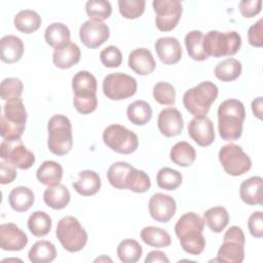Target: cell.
<instances>
[{
    "mask_svg": "<svg viewBox=\"0 0 263 263\" xmlns=\"http://www.w3.org/2000/svg\"><path fill=\"white\" fill-rule=\"evenodd\" d=\"M203 228V219L196 213L189 212L179 218L175 225V233L186 253L197 256L203 252L205 248Z\"/></svg>",
    "mask_w": 263,
    "mask_h": 263,
    "instance_id": "obj_1",
    "label": "cell"
},
{
    "mask_svg": "<svg viewBox=\"0 0 263 263\" xmlns=\"http://www.w3.org/2000/svg\"><path fill=\"white\" fill-rule=\"evenodd\" d=\"M246 118L243 104L236 99L222 102L218 108V130L225 141H235L242 134V123Z\"/></svg>",
    "mask_w": 263,
    "mask_h": 263,
    "instance_id": "obj_2",
    "label": "cell"
},
{
    "mask_svg": "<svg viewBox=\"0 0 263 263\" xmlns=\"http://www.w3.org/2000/svg\"><path fill=\"white\" fill-rule=\"evenodd\" d=\"M73 105L80 114H89L97 109V79L88 71H79L72 78Z\"/></svg>",
    "mask_w": 263,
    "mask_h": 263,
    "instance_id": "obj_3",
    "label": "cell"
},
{
    "mask_svg": "<svg viewBox=\"0 0 263 263\" xmlns=\"http://www.w3.org/2000/svg\"><path fill=\"white\" fill-rule=\"evenodd\" d=\"M27 111L21 98L6 101L1 115V137L3 140L21 139L27 122Z\"/></svg>",
    "mask_w": 263,
    "mask_h": 263,
    "instance_id": "obj_4",
    "label": "cell"
},
{
    "mask_svg": "<svg viewBox=\"0 0 263 263\" xmlns=\"http://www.w3.org/2000/svg\"><path fill=\"white\" fill-rule=\"evenodd\" d=\"M47 147L49 151L58 156L69 153L73 147L72 125L68 117L55 114L47 123Z\"/></svg>",
    "mask_w": 263,
    "mask_h": 263,
    "instance_id": "obj_5",
    "label": "cell"
},
{
    "mask_svg": "<svg viewBox=\"0 0 263 263\" xmlns=\"http://www.w3.org/2000/svg\"><path fill=\"white\" fill-rule=\"evenodd\" d=\"M219 93L218 86L211 81H202L196 86L189 88L183 96L185 109L194 117L204 116L210 111L212 104Z\"/></svg>",
    "mask_w": 263,
    "mask_h": 263,
    "instance_id": "obj_6",
    "label": "cell"
},
{
    "mask_svg": "<svg viewBox=\"0 0 263 263\" xmlns=\"http://www.w3.org/2000/svg\"><path fill=\"white\" fill-rule=\"evenodd\" d=\"M241 46V37L235 31L220 32L212 30L203 35V48L214 58L233 55Z\"/></svg>",
    "mask_w": 263,
    "mask_h": 263,
    "instance_id": "obj_7",
    "label": "cell"
},
{
    "mask_svg": "<svg viewBox=\"0 0 263 263\" xmlns=\"http://www.w3.org/2000/svg\"><path fill=\"white\" fill-rule=\"evenodd\" d=\"M55 235L62 247L70 253L81 251L88 238L85 229L73 216H66L59 221Z\"/></svg>",
    "mask_w": 263,
    "mask_h": 263,
    "instance_id": "obj_8",
    "label": "cell"
},
{
    "mask_svg": "<svg viewBox=\"0 0 263 263\" xmlns=\"http://www.w3.org/2000/svg\"><path fill=\"white\" fill-rule=\"evenodd\" d=\"M103 141L107 147L119 154H130L138 149V136L120 124H111L103 132Z\"/></svg>",
    "mask_w": 263,
    "mask_h": 263,
    "instance_id": "obj_9",
    "label": "cell"
},
{
    "mask_svg": "<svg viewBox=\"0 0 263 263\" xmlns=\"http://www.w3.org/2000/svg\"><path fill=\"white\" fill-rule=\"evenodd\" d=\"M243 231L238 226H231L224 234L223 243L218 250L215 261L225 263H241L245 259Z\"/></svg>",
    "mask_w": 263,
    "mask_h": 263,
    "instance_id": "obj_10",
    "label": "cell"
},
{
    "mask_svg": "<svg viewBox=\"0 0 263 263\" xmlns=\"http://www.w3.org/2000/svg\"><path fill=\"white\" fill-rule=\"evenodd\" d=\"M218 156L224 171L230 176H241L252 167L250 156L236 144L224 145L220 149Z\"/></svg>",
    "mask_w": 263,
    "mask_h": 263,
    "instance_id": "obj_11",
    "label": "cell"
},
{
    "mask_svg": "<svg viewBox=\"0 0 263 263\" xmlns=\"http://www.w3.org/2000/svg\"><path fill=\"white\" fill-rule=\"evenodd\" d=\"M137 80L121 72L110 73L103 80L104 95L113 101L125 100L137 92Z\"/></svg>",
    "mask_w": 263,
    "mask_h": 263,
    "instance_id": "obj_12",
    "label": "cell"
},
{
    "mask_svg": "<svg viewBox=\"0 0 263 263\" xmlns=\"http://www.w3.org/2000/svg\"><path fill=\"white\" fill-rule=\"evenodd\" d=\"M0 157L20 170H28L35 162V155L26 148L21 139L3 140L0 145Z\"/></svg>",
    "mask_w": 263,
    "mask_h": 263,
    "instance_id": "obj_13",
    "label": "cell"
},
{
    "mask_svg": "<svg viewBox=\"0 0 263 263\" xmlns=\"http://www.w3.org/2000/svg\"><path fill=\"white\" fill-rule=\"evenodd\" d=\"M153 9L156 13L155 25L161 32L176 28L182 15V3L179 0H154Z\"/></svg>",
    "mask_w": 263,
    "mask_h": 263,
    "instance_id": "obj_14",
    "label": "cell"
},
{
    "mask_svg": "<svg viewBox=\"0 0 263 263\" xmlns=\"http://www.w3.org/2000/svg\"><path fill=\"white\" fill-rule=\"evenodd\" d=\"M109 36L110 29L103 22L88 20L79 29L80 40L88 48H98L108 40Z\"/></svg>",
    "mask_w": 263,
    "mask_h": 263,
    "instance_id": "obj_15",
    "label": "cell"
},
{
    "mask_svg": "<svg viewBox=\"0 0 263 263\" xmlns=\"http://www.w3.org/2000/svg\"><path fill=\"white\" fill-rule=\"evenodd\" d=\"M149 214L153 220L160 223L168 222L176 214V200L164 193H155L149 200Z\"/></svg>",
    "mask_w": 263,
    "mask_h": 263,
    "instance_id": "obj_16",
    "label": "cell"
},
{
    "mask_svg": "<svg viewBox=\"0 0 263 263\" xmlns=\"http://www.w3.org/2000/svg\"><path fill=\"white\" fill-rule=\"evenodd\" d=\"M190 138L199 146H210L215 141V130L212 120L206 116H197L188 123Z\"/></svg>",
    "mask_w": 263,
    "mask_h": 263,
    "instance_id": "obj_17",
    "label": "cell"
},
{
    "mask_svg": "<svg viewBox=\"0 0 263 263\" xmlns=\"http://www.w3.org/2000/svg\"><path fill=\"white\" fill-rule=\"evenodd\" d=\"M28 243L27 234L13 223L0 226V248L4 251H21Z\"/></svg>",
    "mask_w": 263,
    "mask_h": 263,
    "instance_id": "obj_18",
    "label": "cell"
},
{
    "mask_svg": "<svg viewBox=\"0 0 263 263\" xmlns=\"http://www.w3.org/2000/svg\"><path fill=\"white\" fill-rule=\"evenodd\" d=\"M157 126L164 137H176L182 133L184 127L182 114L176 108H165L158 115Z\"/></svg>",
    "mask_w": 263,
    "mask_h": 263,
    "instance_id": "obj_19",
    "label": "cell"
},
{
    "mask_svg": "<svg viewBox=\"0 0 263 263\" xmlns=\"http://www.w3.org/2000/svg\"><path fill=\"white\" fill-rule=\"evenodd\" d=\"M159 60L165 65L178 63L182 58V47L175 37H160L154 44Z\"/></svg>",
    "mask_w": 263,
    "mask_h": 263,
    "instance_id": "obj_20",
    "label": "cell"
},
{
    "mask_svg": "<svg viewBox=\"0 0 263 263\" xmlns=\"http://www.w3.org/2000/svg\"><path fill=\"white\" fill-rule=\"evenodd\" d=\"M128 67L135 73L141 76H146L154 71L156 63L149 49L145 47H139L129 53Z\"/></svg>",
    "mask_w": 263,
    "mask_h": 263,
    "instance_id": "obj_21",
    "label": "cell"
},
{
    "mask_svg": "<svg viewBox=\"0 0 263 263\" xmlns=\"http://www.w3.org/2000/svg\"><path fill=\"white\" fill-rule=\"evenodd\" d=\"M24 53V43L14 35L3 36L0 40V59L6 64H13L21 60Z\"/></svg>",
    "mask_w": 263,
    "mask_h": 263,
    "instance_id": "obj_22",
    "label": "cell"
},
{
    "mask_svg": "<svg viewBox=\"0 0 263 263\" xmlns=\"http://www.w3.org/2000/svg\"><path fill=\"white\" fill-rule=\"evenodd\" d=\"M263 179L259 176L251 177L245 180L239 186V196L241 200L249 205L262 204Z\"/></svg>",
    "mask_w": 263,
    "mask_h": 263,
    "instance_id": "obj_23",
    "label": "cell"
},
{
    "mask_svg": "<svg viewBox=\"0 0 263 263\" xmlns=\"http://www.w3.org/2000/svg\"><path fill=\"white\" fill-rule=\"evenodd\" d=\"M81 51L77 44L69 42L66 45L54 49L52 62L60 69H69L80 61Z\"/></svg>",
    "mask_w": 263,
    "mask_h": 263,
    "instance_id": "obj_24",
    "label": "cell"
},
{
    "mask_svg": "<svg viewBox=\"0 0 263 263\" xmlns=\"http://www.w3.org/2000/svg\"><path fill=\"white\" fill-rule=\"evenodd\" d=\"M73 188L82 196H91L99 192L101 188L100 176L90 170L78 173V179L73 182Z\"/></svg>",
    "mask_w": 263,
    "mask_h": 263,
    "instance_id": "obj_25",
    "label": "cell"
},
{
    "mask_svg": "<svg viewBox=\"0 0 263 263\" xmlns=\"http://www.w3.org/2000/svg\"><path fill=\"white\" fill-rule=\"evenodd\" d=\"M71 199V194L68 188L59 184L55 186H48L43 193V200L46 205L53 210L65 209Z\"/></svg>",
    "mask_w": 263,
    "mask_h": 263,
    "instance_id": "obj_26",
    "label": "cell"
},
{
    "mask_svg": "<svg viewBox=\"0 0 263 263\" xmlns=\"http://www.w3.org/2000/svg\"><path fill=\"white\" fill-rule=\"evenodd\" d=\"M38 181L46 186H55L61 184L63 178V167L53 160H45L36 172Z\"/></svg>",
    "mask_w": 263,
    "mask_h": 263,
    "instance_id": "obj_27",
    "label": "cell"
},
{
    "mask_svg": "<svg viewBox=\"0 0 263 263\" xmlns=\"http://www.w3.org/2000/svg\"><path fill=\"white\" fill-rule=\"evenodd\" d=\"M133 168V165L124 161L111 164L107 172V179L110 185L116 189H127V181Z\"/></svg>",
    "mask_w": 263,
    "mask_h": 263,
    "instance_id": "obj_28",
    "label": "cell"
},
{
    "mask_svg": "<svg viewBox=\"0 0 263 263\" xmlns=\"http://www.w3.org/2000/svg\"><path fill=\"white\" fill-rule=\"evenodd\" d=\"M8 202L11 209L15 212H27L34 203V193L28 187L17 186L10 191L8 195Z\"/></svg>",
    "mask_w": 263,
    "mask_h": 263,
    "instance_id": "obj_29",
    "label": "cell"
},
{
    "mask_svg": "<svg viewBox=\"0 0 263 263\" xmlns=\"http://www.w3.org/2000/svg\"><path fill=\"white\" fill-rule=\"evenodd\" d=\"M70 30L62 23H53L49 25L44 32L46 43L54 49L60 48L70 42Z\"/></svg>",
    "mask_w": 263,
    "mask_h": 263,
    "instance_id": "obj_30",
    "label": "cell"
},
{
    "mask_svg": "<svg viewBox=\"0 0 263 263\" xmlns=\"http://www.w3.org/2000/svg\"><path fill=\"white\" fill-rule=\"evenodd\" d=\"M28 257L33 263H49L55 259L57 250L52 242L38 240L29 250Z\"/></svg>",
    "mask_w": 263,
    "mask_h": 263,
    "instance_id": "obj_31",
    "label": "cell"
},
{
    "mask_svg": "<svg viewBox=\"0 0 263 263\" xmlns=\"http://www.w3.org/2000/svg\"><path fill=\"white\" fill-rule=\"evenodd\" d=\"M141 239L148 245L149 247L153 248H166L171 245L172 239L171 235L167 231L162 228L155 227V226H147L144 227L140 232Z\"/></svg>",
    "mask_w": 263,
    "mask_h": 263,
    "instance_id": "obj_32",
    "label": "cell"
},
{
    "mask_svg": "<svg viewBox=\"0 0 263 263\" xmlns=\"http://www.w3.org/2000/svg\"><path fill=\"white\" fill-rule=\"evenodd\" d=\"M204 224L216 233L222 232L229 222V214L223 206H213L203 213Z\"/></svg>",
    "mask_w": 263,
    "mask_h": 263,
    "instance_id": "obj_33",
    "label": "cell"
},
{
    "mask_svg": "<svg viewBox=\"0 0 263 263\" xmlns=\"http://www.w3.org/2000/svg\"><path fill=\"white\" fill-rule=\"evenodd\" d=\"M41 16L34 10L25 9L21 10L14 16L13 23L16 30L25 34L36 32L41 26Z\"/></svg>",
    "mask_w": 263,
    "mask_h": 263,
    "instance_id": "obj_34",
    "label": "cell"
},
{
    "mask_svg": "<svg viewBox=\"0 0 263 263\" xmlns=\"http://www.w3.org/2000/svg\"><path fill=\"white\" fill-rule=\"evenodd\" d=\"M170 157L175 164L179 166L187 167L194 162L196 157V152H195V149L192 147V145H190L185 141H181L176 143L172 147L170 152Z\"/></svg>",
    "mask_w": 263,
    "mask_h": 263,
    "instance_id": "obj_35",
    "label": "cell"
},
{
    "mask_svg": "<svg viewBox=\"0 0 263 263\" xmlns=\"http://www.w3.org/2000/svg\"><path fill=\"white\" fill-rule=\"evenodd\" d=\"M241 63L236 59L229 58L217 64L214 70V74L219 80L229 82L237 79L241 74Z\"/></svg>",
    "mask_w": 263,
    "mask_h": 263,
    "instance_id": "obj_36",
    "label": "cell"
},
{
    "mask_svg": "<svg viewBox=\"0 0 263 263\" xmlns=\"http://www.w3.org/2000/svg\"><path fill=\"white\" fill-rule=\"evenodd\" d=\"M184 41L187 52L192 60L201 62L209 58L203 48V34L201 31H190L186 34Z\"/></svg>",
    "mask_w": 263,
    "mask_h": 263,
    "instance_id": "obj_37",
    "label": "cell"
},
{
    "mask_svg": "<svg viewBox=\"0 0 263 263\" xmlns=\"http://www.w3.org/2000/svg\"><path fill=\"white\" fill-rule=\"evenodd\" d=\"M126 115L135 125H145L152 117V108L145 101H135L127 106Z\"/></svg>",
    "mask_w": 263,
    "mask_h": 263,
    "instance_id": "obj_38",
    "label": "cell"
},
{
    "mask_svg": "<svg viewBox=\"0 0 263 263\" xmlns=\"http://www.w3.org/2000/svg\"><path fill=\"white\" fill-rule=\"evenodd\" d=\"M52 221L48 214L42 211H36L30 215L28 219V228L36 237H42L51 230Z\"/></svg>",
    "mask_w": 263,
    "mask_h": 263,
    "instance_id": "obj_39",
    "label": "cell"
},
{
    "mask_svg": "<svg viewBox=\"0 0 263 263\" xmlns=\"http://www.w3.org/2000/svg\"><path fill=\"white\" fill-rule=\"evenodd\" d=\"M142 247L135 239H123L117 247V256L123 263H135L142 257Z\"/></svg>",
    "mask_w": 263,
    "mask_h": 263,
    "instance_id": "obj_40",
    "label": "cell"
},
{
    "mask_svg": "<svg viewBox=\"0 0 263 263\" xmlns=\"http://www.w3.org/2000/svg\"><path fill=\"white\" fill-rule=\"evenodd\" d=\"M183 177L180 172L171 167H162L156 175L157 186L164 190H176L182 184Z\"/></svg>",
    "mask_w": 263,
    "mask_h": 263,
    "instance_id": "obj_41",
    "label": "cell"
},
{
    "mask_svg": "<svg viewBox=\"0 0 263 263\" xmlns=\"http://www.w3.org/2000/svg\"><path fill=\"white\" fill-rule=\"evenodd\" d=\"M85 10L90 20L103 22L112 13V6L109 1L89 0L85 4Z\"/></svg>",
    "mask_w": 263,
    "mask_h": 263,
    "instance_id": "obj_42",
    "label": "cell"
},
{
    "mask_svg": "<svg viewBox=\"0 0 263 263\" xmlns=\"http://www.w3.org/2000/svg\"><path fill=\"white\" fill-rule=\"evenodd\" d=\"M153 98L160 105L173 106L176 102V89L171 83L159 81L153 86Z\"/></svg>",
    "mask_w": 263,
    "mask_h": 263,
    "instance_id": "obj_43",
    "label": "cell"
},
{
    "mask_svg": "<svg viewBox=\"0 0 263 263\" xmlns=\"http://www.w3.org/2000/svg\"><path fill=\"white\" fill-rule=\"evenodd\" d=\"M151 187L149 176L141 170L133 168L127 181V189L136 193H144Z\"/></svg>",
    "mask_w": 263,
    "mask_h": 263,
    "instance_id": "obj_44",
    "label": "cell"
},
{
    "mask_svg": "<svg viewBox=\"0 0 263 263\" xmlns=\"http://www.w3.org/2000/svg\"><path fill=\"white\" fill-rule=\"evenodd\" d=\"M145 0H119L118 8L120 14L127 20L140 17L145 10Z\"/></svg>",
    "mask_w": 263,
    "mask_h": 263,
    "instance_id": "obj_45",
    "label": "cell"
},
{
    "mask_svg": "<svg viewBox=\"0 0 263 263\" xmlns=\"http://www.w3.org/2000/svg\"><path fill=\"white\" fill-rule=\"evenodd\" d=\"M23 82L15 77H9L3 79L0 86L1 99L4 101H9L13 99L21 98L23 93Z\"/></svg>",
    "mask_w": 263,
    "mask_h": 263,
    "instance_id": "obj_46",
    "label": "cell"
},
{
    "mask_svg": "<svg viewBox=\"0 0 263 263\" xmlns=\"http://www.w3.org/2000/svg\"><path fill=\"white\" fill-rule=\"evenodd\" d=\"M100 60L106 68H117L122 63V53L117 46L110 45L101 51Z\"/></svg>",
    "mask_w": 263,
    "mask_h": 263,
    "instance_id": "obj_47",
    "label": "cell"
},
{
    "mask_svg": "<svg viewBox=\"0 0 263 263\" xmlns=\"http://www.w3.org/2000/svg\"><path fill=\"white\" fill-rule=\"evenodd\" d=\"M249 43L254 47L263 46V20L260 18L252 25L248 31Z\"/></svg>",
    "mask_w": 263,
    "mask_h": 263,
    "instance_id": "obj_48",
    "label": "cell"
},
{
    "mask_svg": "<svg viewBox=\"0 0 263 263\" xmlns=\"http://www.w3.org/2000/svg\"><path fill=\"white\" fill-rule=\"evenodd\" d=\"M249 231L252 236L261 238L263 236V215L262 212L257 211L251 214L248 220Z\"/></svg>",
    "mask_w": 263,
    "mask_h": 263,
    "instance_id": "obj_49",
    "label": "cell"
},
{
    "mask_svg": "<svg viewBox=\"0 0 263 263\" xmlns=\"http://www.w3.org/2000/svg\"><path fill=\"white\" fill-rule=\"evenodd\" d=\"M239 11L243 17L251 18L257 15L262 8L261 0H242L239 2Z\"/></svg>",
    "mask_w": 263,
    "mask_h": 263,
    "instance_id": "obj_50",
    "label": "cell"
},
{
    "mask_svg": "<svg viewBox=\"0 0 263 263\" xmlns=\"http://www.w3.org/2000/svg\"><path fill=\"white\" fill-rule=\"evenodd\" d=\"M0 176H1V184L5 185V184H9L11 182L14 181V179L16 178V171L14 168V166H12L11 164L5 162V161H1L0 162Z\"/></svg>",
    "mask_w": 263,
    "mask_h": 263,
    "instance_id": "obj_51",
    "label": "cell"
},
{
    "mask_svg": "<svg viewBox=\"0 0 263 263\" xmlns=\"http://www.w3.org/2000/svg\"><path fill=\"white\" fill-rule=\"evenodd\" d=\"M154 262L168 263L170 260L164 253L160 251H151L145 258V263H154Z\"/></svg>",
    "mask_w": 263,
    "mask_h": 263,
    "instance_id": "obj_52",
    "label": "cell"
},
{
    "mask_svg": "<svg viewBox=\"0 0 263 263\" xmlns=\"http://www.w3.org/2000/svg\"><path fill=\"white\" fill-rule=\"evenodd\" d=\"M262 97H258L252 102V111L254 116H256L258 119H262V112H263V103H262Z\"/></svg>",
    "mask_w": 263,
    "mask_h": 263,
    "instance_id": "obj_53",
    "label": "cell"
}]
</instances>
